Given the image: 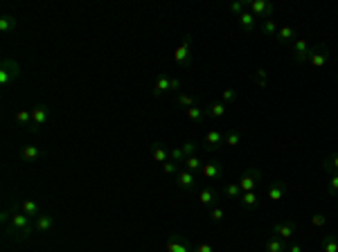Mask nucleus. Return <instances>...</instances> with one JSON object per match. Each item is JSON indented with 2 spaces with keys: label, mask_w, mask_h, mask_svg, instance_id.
Segmentation results:
<instances>
[{
  "label": "nucleus",
  "mask_w": 338,
  "mask_h": 252,
  "mask_svg": "<svg viewBox=\"0 0 338 252\" xmlns=\"http://www.w3.org/2000/svg\"><path fill=\"white\" fill-rule=\"evenodd\" d=\"M11 216H9V223L5 225V234L7 239H14V241H23L27 239L29 234L34 232V219H29L23 210H20V203L16 201V205L11 207Z\"/></svg>",
  "instance_id": "1"
},
{
  "label": "nucleus",
  "mask_w": 338,
  "mask_h": 252,
  "mask_svg": "<svg viewBox=\"0 0 338 252\" xmlns=\"http://www.w3.org/2000/svg\"><path fill=\"white\" fill-rule=\"evenodd\" d=\"M20 77V66L16 63L14 59H5L2 61V66H0V86L7 88L11 81H16Z\"/></svg>",
  "instance_id": "2"
},
{
  "label": "nucleus",
  "mask_w": 338,
  "mask_h": 252,
  "mask_svg": "<svg viewBox=\"0 0 338 252\" xmlns=\"http://www.w3.org/2000/svg\"><path fill=\"white\" fill-rule=\"evenodd\" d=\"M165 248H167V252H194V246L189 243V239L180 232L169 234L167 241H165Z\"/></svg>",
  "instance_id": "3"
},
{
  "label": "nucleus",
  "mask_w": 338,
  "mask_h": 252,
  "mask_svg": "<svg viewBox=\"0 0 338 252\" xmlns=\"http://www.w3.org/2000/svg\"><path fill=\"white\" fill-rule=\"evenodd\" d=\"M174 90H180V81L178 79H171V77H167V75H158L151 95H154V97H160V95L174 93Z\"/></svg>",
  "instance_id": "4"
},
{
  "label": "nucleus",
  "mask_w": 338,
  "mask_h": 252,
  "mask_svg": "<svg viewBox=\"0 0 338 252\" xmlns=\"http://www.w3.org/2000/svg\"><path fill=\"white\" fill-rule=\"evenodd\" d=\"M174 61H176V66L189 68V63H192V36H185L183 43H180V45L176 47Z\"/></svg>",
  "instance_id": "5"
},
{
  "label": "nucleus",
  "mask_w": 338,
  "mask_h": 252,
  "mask_svg": "<svg viewBox=\"0 0 338 252\" xmlns=\"http://www.w3.org/2000/svg\"><path fill=\"white\" fill-rule=\"evenodd\" d=\"M196 173L187 171V169H180L178 173H176V187H178L180 192L185 194H194L196 192Z\"/></svg>",
  "instance_id": "6"
},
{
  "label": "nucleus",
  "mask_w": 338,
  "mask_h": 252,
  "mask_svg": "<svg viewBox=\"0 0 338 252\" xmlns=\"http://www.w3.org/2000/svg\"><path fill=\"white\" fill-rule=\"evenodd\" d=\"M259 180H262V173H259V169L248 167L244 173H241V178H239L237 182H239L241 192H255V187L259 185Z\"/></svg>",
  "instance_id": "7"
},
{
  "label": "nucleus",
  "mask_w": 338,
  "mask_h": 252,
  "mask_svg": "<svg viewBox=\"0 0 338 252\" xmlns=\"http://www.w3.org/2000/svg\"><path fill=\"white\" fill-rule=\"evenodd\" d=\"M248 11L259 20V23H262V20H268V18H271V14H273V2H268V0H250Z\"/></svg>",
  "instance_id": "8"
},
{
  "label": "nucleus",
  "mask_w": 338,
  "mask_h": 252,
  "mask_svg": "<svg viewBox=\"0 0 338 252\" xmlns=\"http://www.w3.org/2000/svg\"><path fill=\"white\" fill-rule=\"evenodd\" d=\"M47 115H50V108H47L45 104H36V106L32 108V126H29L27 131L36 135V133L41 131V126L47 122Z\"/></svg>",
  "instance_id": "9"
},
{
  "label": "nucleus",
  "mask_w": 338,
  "mask_h": 252,
  "mask_svg": "<svg viewBox=\"0 0 338 252\" xmlns=\"http://www.w3.org/2000/svg\"><path fill=\"white\" fill-rule=\"evenodd\" d=\"M221 144H225V135H223L221 131H216V128L207 131L205 135H203V140H201V146L207 151V153H212V151H219Z\"/></svg>",
  "instance_id": "10"
},
{
  "label": "nucleus",
  "mask_w": 338,
  "mask_h": 252,
  "mask_svg": "<svg viewBox=\"0 0 338 252\" xmlns=\"http://www.w3.org/2000/svg\"><path fill=\"white\" fill-rule=\"evenodd\" d=\"M329 59H332V54H329V50H327V45H318V47H311V54H309V63L311 68H325L329 63Z\"/></svg>",
  "instance_id": "11"
},
{
  "label": "nucleus",
  "mask_w": 338,
  "mask_h": 252,
  "mask_svg": "<svg viewBox=\"0 0 338 252\" xmlns=\"http://www.w3.org/2000/svg\"><path fill=\"white\" fill-rule=\"evenodd\" d=\"M225 176V164L223 162H203V169H201V178L203 180H219V178Z\"/></svg>",
  "instance_id": "12"
},
{
  "label": "nucleus",
  "mask_w": 338,
  "mask_h": 252,
  "mask_svg": "<svg viewBox=\"0 0 338 252\" xmlns=\"http://www.w3.org/2000/svg\"><path fill=\"white\" fill-rule=\"evenodd\" d=\"M298 228H296V221H280V223L273 225V234L280 239H284V241H291L293 237H296Z\"/></svg>",
  "instance_id": "13"
},
{
  "label": "nucleus",
  "mask_w": 338,
  "mask_h": 252,
  "mask_svg": "<svg viewBox=\"0 0 338 252\" xmlns=\"http://www.w3.org/2000/svg\"><path fill=\"white\" fill-rule=\"evenodd\" d=\"M309 54H311V47L309 43L305 41V38H298L296 43H293V61H296L298 66H302V63H307L309 61Z\"/></svg>",
  "instance_id": "14"
},
{
  "label": "nucleus",
  "mask_w": 338,
  "mask_h": 252,
  "mask_svg": "<svg viewBox=\"0 0 338 252\" xmlns=\"http://www.w3.org/2000/svg\"><path fill=\"white\" fill-rule=\"evenodd\" d=\"M277 43L280 45H293V43L300 38V34H298V29L296 27H291V25H284V27H280L277 29Z\"/></svg>",
  "instance_id": "15"
},
{
  "label": "nucleus",
  "mask_w": 338,
  "mask_h": 252,
  "mask_svg": "<svg viewBox=\"0 0 338 252\" xmlns=\"http://www.w3.org/2000/svg\"><path fill=\"white\" fill-rule=\"evenodd\" d=\"M54 216L52 214H38L36 219H34V234H45V232H50L52 230V225H54Z\"/></svg>",
  "instance_id": "16"
},
{
  "label": "nucleus",
  "mask_w": 338,
  "mask_h": 252,
  "mask_svg": "<svg viewBox=\"0 0 338 252\" xmlns=\"http://www.w3.org/2000/svg\"><path fill=\"white\" fill-rule=\"evenodd\" d=\"M237 23H239V29H241L244 34H253L255 29L259 27V20L255 18L250 11H244L241 16H237Z\"/></svg>",
  "instance_id": "17"
},
{
  "label": "nucleus",
  "mask_w": 338,
  "mask_h": 252,
  "mask_svg": "<svg viewBox=\"0 0 338 252\" xmlns=\"http://www.w3.org/2000/svg\"><path fill=\"white\" fill-rule=\"evenodd\" d=\"M216 201H219V194H216L212 187H203V189H198V203H201L203 207L212 210V207H216Z\"/></svg>",
  "instance_id": "18"
},
{
  "label": "nucleus",
  "mask_w": 338,
  "mask_h": 252,
  "mask_svg": "<svg viewBox=\"0 0 338 252\" xmlns=\"http://www.w3.org/2000/svg\"><path fill=\"white\" fill-rule=\"evenodd\" d=\"M284 194H287V182L284 180H273L271 185H268V192H266L268 201L277 203L280 198H284Z\"/></svg>",
  "instance_id": "19"
},
{
  "label": "nucleus",
  "mask_w": 338,
  "mask_h": 252,
  "mask_svg": "<svg viewBox=\"0 0 338 252\" xmlns=\"http://www.w3.org/2000/svg\"><path fill=\"white\" fill-rule=\"evenodd\" d=\"M259 194L257 192H244V196L239 198V205H241V210L244 212H255L259 207Z\"/></svg>",
  "instance_id": "20"
},
{
  "label": "nucleus",
  "mask_w": 338,
  "mask_h": 252,
  "mask_svg": "<svg viewBox=\"0 0 338 252\" xmlns=\"http://www.w3.org/2000/svg\"><path fill=\"white\" fill-rule=\"evenodd\" d=\"M43 155H45L43 149L36 144H27V146H23V151H20V160H23V162H38Z\"/></svg>",
  "instance_id": "21"
},
{
  "label": "nucleus",
  "mask_w": 338,
  "mask_h": 252,
  "mask_svg": "<svg viewBox=\"0 0 338 252\" xmlns=\"http://www.w3.org/2000/svg\"><path fill=\"white\" fill-rule=\"evenodd\" d=\"M151 151V158L156 160V162H167L169 160V149L165 144H160V142H154V144L149 146Z\"/></svg>",
  "instance_id": "22"
},
{
  "label": "nucleus",
  "mask_w": 338,
  "mask_h": 252,
  "mask_svg": "<svg viewBox=\"0 0 338 252\" xmlns=\"http://www.w3.org/2000/svg\"><path fill=\"white\" fill-rule=\"evenodd\" d=\"M20 203V210L25 212V214L29 216V219H36L38 214H43L41 212V205H38L36 201H29V198H25V201H18Z\"/></svg>",
  "instance_id": "23"
},
{
  "label": "nucleus",
  "mask_w": 338,
  "mask_h": 252,
  "mask_svg": "<svg viewBox=\"0 0 338 252\" xmlns=\"http://www.w3.org/2000/svg\"><path fill=\"white\" fill-rule=\"evenodd\" d=\"M320 250L323 252H338V234H325L320 239Z\"/></svg>",
  "instance_id": "24"
},
{
  "label": "nucleus",
  "mask_w": 338,
  "mask_h": 252,
  "mask_svg": "<svg viewBox=\"0 0 338 252\" xmlns=\"http://www.w3.org/2000/svg\"><path fill=\"white\" fill-rule=\"evenodd\" d=\"M287 250H289V243L284 241V239L275 237V234H273V237L268 239V243H266V252H287Z\"/></svg>",
  "instance_id": "25"
},
{
  "label": "nucleus",
  "mask_w": 338,
  "mask_h": 252,
  "mask_svg": "<svg viewBox=\"0 0 338 252\" xmlns=\"http://www.w3.org/2000/svg\"><path fill=\"white\" fill-rule=\"evenodd\" d=\"M223 196L225 198H230V201H239L241 196H244V192H241V187H239V182H228V185L223 187Z\"/></svg>",
  "instance_id": "26"
},
{
  "label": "nucleus",
  "mask_w": 338,
  "mask_h": 252,
  "mask_svg": "<svg viewBox=\"0 0 338 252\" xmlns=\"http://www.w3.org/2000/svg\"><path fill=\"white\" fill-rule=\"evenodd\" d=\"M16 25H18V20H16L11 14H2V16H0V32H2V34L14 32Z\"/></svg>",
  "instance_id": "27"
},
{
  "label": "nucleus",
  "mask_w": 338,
  "mask_h": 252,
  "mask_svg": "<svg viewBox=\"0 0 338 252\" xmlns=\"http://www.w3.org/2000/svg\"><path fill=\"white\" fill-rule=\"evenodd\" d=\"M205 117H207L205 108H201L198 104H196V106H192V108H187V120H192L194 124H201Z\"/></svg>",
  "instance_id": "28"
},
{
  "label": "nucleus",
  "mask_w": 338,
  "mask_h": 252,
  "mask_svg": "<svg viewBox=\"0 0 338 252\" xmlns=\"http://www.w3.org/2000/svg\"><path fill=\"white\" fill-rule=\"evenodd\" d=\"M225 108H228V104L214 102V104H210V106H205V113H207V117H223Z\"/></svg>",
  "instance_id": "29"
},
{
  "label": "nucleus",
  "mask_w": 338,
  "mask_h": 252,
  "mask_svg": "<svg viewBox=\"0 0 338 252\" xmlns=\"http://www.w3.org/2000/svg\"><path fill=\"white\" fill-rule=\"evenodd\" d=\"M176 104H178L180 108H192V106H196L198 104V99L194 97V95H189V93H178V99H176Z\"/></svg>",
  "instance_id": "30"
},
{
  "label": "nucleus",
  "mask_w": 338,
  "mask_h": 252,
  "mask_svg": "<svg viewBox=\"0 0 338 252\" xmlns=\"http://www.w3.org/2000/svg\"><path fill=\"white\" fill-rule=\"evenodd\" d=\"M183 169H187V171H192V173H201V169H203V162L196 158V155H187V158L183 160Z\"/></svg>",
  "instance_id": "31"
},
{
  "label": "nucleus",
  "mask_w": 338,
  "mask_h": 252,
  "mask_svg": "<svg viewBox=\"0 0 338 252\" xmlns=\"http://www.w3.org/2000/svg\"><path fill=\"white\" fill-rule=\"evenodd\" d=\"M259 29H262V34H266V36H277V23L273 18H268V20H262L259 23Z\"/></svg>",
  "instance_id": "32"
},
{
  "label": "nucleus",
  "mask_w": 338,
  "mask_h": 252,
  "mask_svg": "<svg viewBox=\"0 0 338 252\" xmlns=\"http://www.w3.org/2000/svg\"><path fill=\"white\" fill-rule=\"evenodd\" d=\"M16 124L25 126V128H29L32 126V111H25V108H20L18 113H16Z\"/></svg>",
  "instance_id": "33"
},
{
  "label": "nucleus",
  "mask_w": 338,
  "mask_h": 252,
  "mask_svg": "<svg viewBox=\"0 0 338 252\" xmlns=\"http://www.w3.org/2000/svg\"><path fill=\"white\" fill-rule=\"evenodd\" d=\"M323 171H327L329 176H332V173H338V153L329 155V158L325 160V162H323Z\"/></svg>",
  "instance_id": "34"
},
{
  "label": "nucleus",
  "mask_w": 338,
  "mask_h": 252,
  "mask_svg": "<svg viewBox=\"0 0 338 252\" xmlns=\"http://www.w3.org/2000/svg\"><path fill=\"white\" fill-rule=\"evenodd\" d=\"M248 5H250V0H237V2H230V11L235 16H241L244 11H248Z\"/></svg>",
  "instance_id": "35"
},
{
  "label": "nucleus",
  "mask_w": 338,
  "mask_h": 252,
  "mask_svg": "<svg viewBox=\"0 0 338 252\" xmlns=\"http://www.w3.org/2000/svg\"><path fill=\"white\" fill-rule=\"evenodd\" d=\"M225 144L239 146L241 144V133L239 131H228V133H225Z\"/></svg>",
  "instance_id": "36"
},
{
  "label": "nucleus",
  "mask_w": 338,
  "mask_h": 252,
  "mask_svg": "<svg viewBox=\"0 0 338 252\" xmlns=\"http://www.w3.org/2000/svg\"><path fill=\"white\" fill-rule=\"evenodd\" d=\"M198 144H201V142H196V140H187V142H185V144H180V149H183L185 158H187V155H194V153H196Z\"/></svg>",
  "instance_id": "37"
},
{
  "label": "nucleus",
  "mask_w": 338,
  "mask_h": 252,
  "mask_svg": "<svg viewBox=\"0 0 338 252\" xmlns=\"http://www.w3.org/2000/svg\"><path fill=\"white\" fill-rule=\"evenodd\" d=\"M169 160L171 162H176V164H183V160H185V153H183V149L180 146H174V149H169Z\"/></svg>",
  "instance_id": "38"
},
{
  "label": "nucleus",
  "mask_w": 338,
  "mask_h": 252,
  "mask_svg": "<svg viewBox=\"0 0 338 252\" xmlns=\"http://www.w3.org/2000/svg\"><path fill=\"white\" fill-rule=\"evenodd\" d=\"M327 192L332 194V196H338V173H332L327 180Z\"/></svg>",
  "instance_id": "39"
},
{
  "label": "nucleus",
  "mask_w": 338,
  "mask_h": 252,
  "mask_svg": "<svg viewBox=\"0 0 338 252\" xmlns=\"http://www.w3.org/2000/svg\"><path fill=\"white\" fill-rule=\"evenodd\" d=\"M237 97H239V93H237V90H223V93H221V102L223 104H232V102H237Z\"/></svg>",
  "instance_id": "40"
},
{
  "label": "nucleus",
  "mask_w": 338,
  "mask_h": 252,
  "mask_svg": "<svg viewBox=\"0 0 338 252\" xmlns=\"http://www.w3.org/2000/svg\"><path fill=\"white\" fill-rule=\"evenodd\" d=\"M223 216H225V212H223V207H212L210 210V219L214 221V223H221V221H223Z\"/></svg>",
  "instance_id": "41"
},
{
  "label": "nucleus",
  "mask_w": 338,
  "mask_h": 252,
  "mask_svg": "<svg viewBox=\"0 0 338 252\" xmlns=\"http://www.w3.org/2000/svg\"><path fill=\"white\" fill-rule=\"evenodd\" d=\"M163 171L167 173V176H176V173H178V164L167 160V162H163Z\"/></svg>",
  "instance_id": "42"
},
{
  "label": "nucleus",
  "mask_w": 338,
  "mask_h": 252,
  "mask_svg": "<svg viewBox=\"0 0 338 252\" xmlns=\"http://www.w3.org/2000/svg\"><path fill=\"white\" fill-rule=\"evenodd\" d=\"M325 223H327V216L325 214H314L311 216V225H314V228H323Z\"/></svg>",
  "instance_id": "43"
},
{
  "label": "nucleus",
  "mask_w": 338,
  "mask_h": 252,
  "mask_svg": "<svg viewBox=\"0 0 338 252\" xmlns=\"http://www.w3.org/2000/svg\"><path fill=\"white\" fill-rule=\"evenodd\" d=\"M194 252H214V248H212V243L203 241V243H198V246H194Z\"/></svg>",
  "instance_id": "44"
},
{
  "label": "nucleus",
  "mask_w": 338,
  "mask_h": 252,
  "mask_svg": "<svg viewBox=\"0 0 338 252\" xmlns=\"http://www.w3.org/2000/svg\"><path fill=\"white\" fill-rule=\"evenodd\" d=\"M255 77H257L259 86H266V70H264V68H257V70H255Z\"/></svg>",
  "instance_id": "45"
},
{
  "label": "nucleus",
  "mask_w": 338,
  "mask_h": 252,
  "mask_svg": "<svg viewBox=\"0 0 338 252\" xmlns=\"http://www.w3.org/2000/svg\"><path fill=\"white\" fill-rule=\"evenodd\" d=\"M287 252H302V246L298 241H293V243H289V250Z\"/></svg>",
  "instance_id": "46"
},
{
  "label": "nucleus",
  "mask_w": 338,
  "mask_h": 252,
  "mask_svg": "<svg viewBox=\"0 0 338 252\" xmlns=\"http://www.w3.org/2000/svg\"><path fill=\"white\" fill-rule=\"evenodd\" d=\"M336 79H338V70H336Z\"/></svg>",
  "instance_id": "47"
}]
</instances>
